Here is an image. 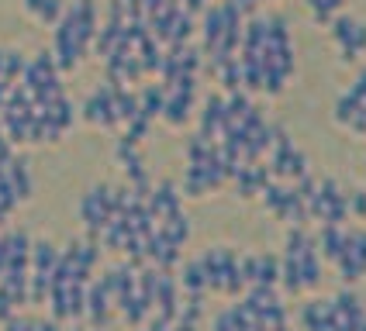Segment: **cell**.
Masks as SVG:
<instances>
[{
	"instance_id": "cell-8",
	"label": "cell",
	"mask_w": 366,
	"mask_h": 331,
	"mask_svg": "<svg viewBox=\"0 0 366 331\" xmlns=\"http://www.w3.org/2000/svg\"><path fill=\"white\" fill-rule=\"evenodd\" d=\"M335 262H339V273H342V280H346V283H356V280L363 276V266H360V262H356L349 252H342Z\"/></svg>"
},
{
	"instance_id": "cell-3",
	"label": "cell",
	"mask_w": 366,
	"mask_h": 331,
	"mask_svg": "<svg viewBox=\"0 0 366 331\" xmlns=\"http://www.w3.org/2000/svg\"><path fill=\"white\" fill-rule=\"evenodd\" d=\"M342 235H346V228H342V224H322L318 245H322V255L332 259V262L342 255Z\"/></svg>"
},
{
	"instance_id": "cell-10",
	"label": "cell",
	"mask_w": 366,
	"mask_h": 331,
	"mask_svg": "<svg viewBox=\"0 0 366 331\" xmlns=\"http://www.w3.org/2000/svg\"><path fill=\"white\" fill-rule=\"evenodd\" d=\"M187 287L194 290V293H201V287H207L204 283V266H190L187 269Z\"/></svg>"
},
{
	"instance_id": "cell-5",
	"label": "cell",
	"mask_w": 366,
	"mask_h": 331,
	"mask_svg": "<svg viewBox=\"0 0 366 331\" xmlns=\"http://www.w3.org/2000/svg\"><path fill=\"white\" fill-rule=\"evenodd\" d=\"M342 252H349L366 273V231H346L342 235Z\"/></svg>"
},
{
	"instance_id": "cell-12",
	"label": "cell",
	"mask_w": 366,
	"mask_h": 331,
	"mask_svg": "<svg viewBox=\"0 0 366 331\" xmlns=\"http://www.w3.org/2000/svg\"><path fill=\"white\" fill-rule=\"evenodd\" d=\"M349 93H353V97H356L360 104H363V100H366V69H363V73H360V76H356V83L349 86Z\"/></svg>"
},
{
	"instance_id": "cell-9",
	"label": "cell",
	"mask_w": 366,
	"mask_h": 331,
	"mask_svg": "<svg viewBox=\"0 0 366 331\" xmlns=\"http://www.w3.org/2000/svg\"><path fill=\"white\" fill-rule=\"evenodd\" d=\"M346 204H349V210H353V214L366 217V190H360V194H346Z\"/></svg>"
},
{
	"instance_id": "cell-2",
	"label": "cell",
	"mask_w": 366,
	"mask_h": 331,
	"mask_svg": "<svg viewBox=\"0 0 366 331\" xmlns=\"http://www.w3.org/2000/svg\"><path fill=\"white\" fill-rule=\"evenodd\" d=\"M332 304H335V311H339V314L346 318V325L360 328V325L366 321V311H363V304H360V297H353L349 290H346V293H339V297H335Z\"/></svg>"
},
{
	"instance_id": "cell-1",
	"label": "cell",
	"mask_w": 366,
	"mask_h": 331,
	"mask_svg": "<svg viewBox=\"0 0 366 331\" xmlns=\"http://www.w3.org/2000/svg\"><path fill=\"white\" fill-rule=\"evenodd\" d=\"M332 39H335L339 52H342V62H353L366 48V28L360 21H353V18H335L332 21Z\"/></svg>"
},
{
	"instance_id": "cell-6",
	"label": "cell",
	"mask_w": 366,
	"mask_h": 331,
	"mask_svg": "<svg viewBox=\"0 0 366 331\" xmlns=\"http://www.w3.org/2000/svg\"><path fill=\"white\" fill-rule=\"evenodd\" d=\"M360 111H363V104H360L353 93H342V97H339V104H335V121L349 128V124H353V118H356Z\"/></svg>"
},
{
	"instance_id": "cell-7",
	"label": "cell",
	"mask_w": 366,
	"mask_h": 331,
	"mask_svg": "<svg viewBox=\"0 0 366 331\" xmlns=\"http://www.w3.org/2000/svg\"><path fill=\"white\" fill-rule=\"evenodd\" d=\"M280 280H284V287L290 290V293L304 290V283H301V262H297L294 255H287L284 259V266H280Z\"/></svg>"
},
{
	"instance_id": "cell-13",
	"label": "cell",
	"mask_w": 366,
	"mask_h": 331,
	"mask_svg": "<svg viewBox=\"0 0 366 331\" xmlns=\"http://www.w3.org/2000/svg\"><path fill=\"white\" fill-rule=\"evenodd\" d=\"M356 331H366V321H363V325H360V328H356Z\"/></svg>"
},
{
	"instance_id": "cell-4",
	"label": "cell",
	"mask_w": 366,
	"mask_h": 331,
	"mask_svg": "<svg viewBox=\"0 0 366 331\" xmlns=\"http://www.w3.org/2000/svg\"><path fill=\"white\" fill-rule=\"evenodd\" d=\"M280 280V262L273 255H259L256 259V283H266V287H277Z\"/></svg>"
},
{
	"instance_id": "cell-11",
	"label": "cell",
	"mask_w": 366,
	"mask_h": 331,
	"mask_svg": "<svg viewBox=\"0 0 366 331\" xmlns=\"http://www.w3.org/2000/svg\"><path fill=\"white\" fill-rule=\"evenodd\" d=\"M301 318H304V325H308V328H315V325L322 321V311H318V300H311V304L304 307V314H301Z\"/></svg>"
}]
</instances>
